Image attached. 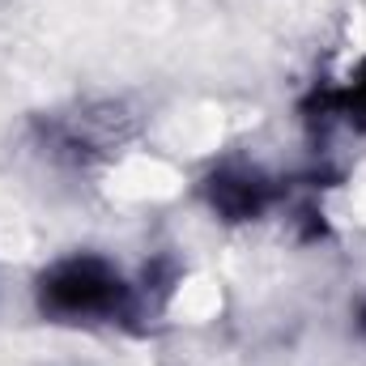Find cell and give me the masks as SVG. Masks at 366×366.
I'll return each instance as SVG.
<instances>
[{
	"label": "cell",
	"instance_id": "obj_1",
	"mask_svg": "<svg viewBox=\"0 0 366 366\" xmlns=\"http://www.w3.org/2000/svg\"><path fill=\"white\" fill-rule=\"evenodd\" d=\"M39 307L56 320H107L128 307V285L98 256H69L39 277Z\"/></svg>",
	"mask_w": 366,
	"mask_h": 366
},
{
	"label": "cell",
	"instance_id": "obj_2",
	"mask_svg": "<svg viewBox=\"0 0 366 366\" xmlns=\"http://www.w3.org/2000/svg\"><path fill=\"white\" fill-rule=\"evenodd\" d=\"M277 187L260 171H217L209 179V200L222 217L230 222H247V217H260L269 204H273Z\"/></svg>",
	"mask_w": 366,
	"mask_h": 366
},
{
	"label": "cell",
	"instance_id": "obj_3",
	"mask_svg": "<svg viewBox=\"0 0 366 366\" xmlns=\"http://www.w3.org/2000/svg\"><path fill=\"white\" fill-rule=\"evenodd\" d=\"M332 107L345 111L354 124H366V64H362V73L350 81V90H341L337 98H332Z\"/></svg>",
	"mask_w": 366,
	"mask_h": 366
},
{
	"label": "cell",
	"instance_id": "obj_4",
	"mask_svg": "<svg viewBox=\"0 0 366 366\" xmlns=\"http://www.w3.org/2000/svg\"><path fill=\"white\" fill-rule=\"evenodd\" d=\"M362 328H366V311H362Z\"/></svg>",
	"mask_w": 366,
	"mask_h": 366
}]
</instances>
